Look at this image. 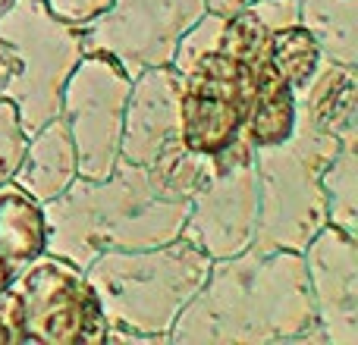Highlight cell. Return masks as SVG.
Masks as SVG:
<instances>
[{
    "mask_svg": "<svg viewBox=\"0 0 358 345\" xmlns=\"http://www.w3.org/2000/svg\"><path fill=\"white\" fill-rule=\"evenodd\" d=\"M179 345H324L302 251H245L210 260L201 289L176 317Z\"/></svg>",
    "mask_w": 358,
    "mask_h": 345,
    "instance_id": "6da1fadb",
    "label": "cell"
},
{
    "mask_svg": "<svg viewBox=\"0 0 358 345\" xmlns=\"http://www.w3.org/2000/svg\"><path fill=\"white\" fill-rule=\"evenodd\" d=\"M185 210L189 204L167 201L151 189L145 167L117 161L104 179L76 176L44 204L48 254L85 270L104 251L151 248L182 235Z\"/></svg>",
    "mask_w": 358,
    "mask_h": 345,
    "instance_id": "7a4b0ae2",
    "label": "cell"
},
{
    "mask_svg": "<svg viewBox=\"0 0 358 345\" xmlns=\"http://www.w3.org/2000/svg\"><path fill=\"white\" fill-rule=\"evenodd\" d=\"M208 270V254L176 235L164 245L98 254L85 267V277L107 317V330H136L167 345L176 317L201 289Z\"/></svg>",
    "mask_w": 358,
    "mask_h": 345,
    "instance_id": "3957f363",
    "label": "cell"
},
{
    "mask_svg": "<svg viewBox=\"0 0 358 345\" xmlns=\"http://www.w3.org/2000/svg\"><path fill=\"white\" fill-rule=\"evenodd\" d=\"M340 148V138L324 135L296 113V129L286 142L255 148L258 170V223L255 251H302L327 223L324 167Z\"/></svg>",
    "mask_w": 358,
    "mask_h": 345,
    "instance_id": "277c9868",
    "label": "cell"
},
{
    "mask_svg": "<svg viewBox=\"0 0 358 345\" xmlns=\"http://www.w3.org/2000/svg\"><path fill=\"white\" fill-rule=\"evenodd\" d=\"M0 38L16 54L6 101L16 107L25 135L60 113V94L82 60L79 25L60 19L44 0H13L0 16Z\"/></svg>",
    "mask_w": 358,
    "mask_h": 345,
    "instance_id": "5b68a950",
    "label": "cell"
},
{
    "mask_svg": "<svg viewBox=\"0 0 358 345\" xmlns=\"http://www.w3.org/2000/svg\"><path fill=\"white\" fill-rule=\"evenodd\" d=\"M258 223V170L255 145L245 135L210 154L201 189L189 198L182 235L210 260L233 258L252 248Z\"/></svg>",
    "mask_w": 358,
    "mask_h": 345,
    "instance_id": "8992f818",
    "label": "cell"
},
{
    "mask_svg": "<svg viewBox=\"0 0 358 345\" xmlns=\"http://www.w3.org/2000/svg\"><path fill=\"white\" fill-rule=\"evenodd\" d=\"M25 311V336L41 345H104L107 317L85 270L57 254H38L13 277Z\"/></svg>",
    "mask_w": 358,
    "mask_h": 345,
    "instance_id": "52a82bcc",
    "label": "cell"
},
{
    "mask_svg": "<svg viewBox=\"0 0 358 345\" xmlns=\"http://www.w3.org/2000/svg\"><path fill=\"white\" fill-rule=\"evenodd\" d=\"M204 10V0H110L79 25L82 50L113 60L126 75L167 66L182 31Z\"/></svg>",
    "mask_w": 358,
    "mask_h": 345,
    "instance_id": "ba28073f",
    "label": "cell"
},
{
    "mask_svg": "<svg viewBox=\"0 0 358 345\" xmlns=\"http://www.w3.org/2000/svg\"><path fill=\"white\" fill-rule=\"evenodd\" d=\"M132 75L101 54H82L60 94V113L79 161V176L104 179L120 161L123 110Z\"/></svg>",
    "mask_w": 358,
    "mask_h": 345,
    "instance_id": "9c48e42d",
    "label": "cell"
},
{
    "mask_svg": "<svg viewBox=\"0 0 358 345\" xmlns=\"http://www.w3.org/2000/svg\"><path fill=\"white\" fill-rule=\"evenodd\" d=\"M255 75L248 63L210 50L192 69H185L179 113H182V142L201 154H217L242 135L248 104L255 94Z\"/></svg>",
    "mask_w": 358,
    "mask_h": 345,
    "instance_id": "30bf717a",
    "label": "cell"
},
{
    "mask_svg": "<svg viewBox=\"0 0 358 345\" xmlns=\"http://www.w3.org/2000/svg\"><path fill=\"white\" fill-rule=\"evenodd\" d=\"M302 258L324 345H358V239L324 223Z\"/></svg>",
    "mask_w": 358,
    "mask_h": 345,
    "instance_id": "8fae6325",
    "label": "cell"
},
{
    "mask_svg": "<svg viewBox=\"0 0 358 345\" xmlns=\"http://www.w3.org/2000/svg\"><path fill=\"white\" fill-rule=\"evenodd\" d=\"M179 94H182V79L170 63L132 75L123 110L120 161L148 167L167 145L182 138Z\"/></svg>",
    "mask_w": 358,
    "mask_h": 345,
    "instance_id": "7c38bea8",
    "label": "cell"
},
{
    "mask_svg": "<svg viewBox=\"0 0 358 345\" xmlns=\"http://www.w3.org/2000/svg\"><path fill=\"white\" fill-rule=\"evenodd\" d=\"M296 113L317 132L334 138L358 135V75L355 66L321 60L308 82L296 91Z\"/></svg>",
    "mask_w": 358,
    "mask_h": 345,
    "instance_id": "4fadbf2b",
    "label": "cell"
},
{
    "mask_svg": "<svg viewBox=\"0 0 358 345\" xmlns=\"http://www.w3.org/2000/svg\"><path fill=\"white\" fill-rule=\"evenodd\" d=\"M76 176H79V161H76L73 138L63 117H54L25 138V151L13 172V182L22 185L41 204H48L60 191H66Z\"/></svg>",
    "mask_w": 358,
    "mask_h": 345,
    "instance_id": "5bb4252c",
    "label": "cell"
},
{
    "mask_svg": "<svg viewBox=\"0 0 358 345\" xmlns=\"http://www.w3.org/2000/svg\"><path fill=\"white\" fill-rule=\"evenodd\" d=\"M44 251H48L44 204L10 179L0 185V254L19 273Z\"/></svg>",
    "mask_w": 358,
    "mask_h": 345,
    "instance_id": "9a60e30c",
    "label": "cell"
},
{
    "mask_svg": "<svg viewBox=\"0 0 358 345\" xmlns=\"http://www.w3.org/2000/svg\"><path fill=\"white\" fill-rule=\"evenodd\" d=\"M296 129V91L283 82V75L264 63L255 75V94L248 104V117L242 126V135L255 148L280 145Z\"/></svg>",
    "mask_w": 358,
    "mask_h": 345,
    "instance_id": "2e32d148",
    "label": "cell"
},
{
    "mask_svg": "<svg viewBox=\"0 0 358 345\" xmlns=\"http://www.w3.org/2000/svg\"><path fill=\"white\" fill-rule=\"evenodd\" d=\"M299 22L311 31L324 60L358 66V0H299Z\"/></svg>",
    "mask_w": 358,
    "mask_h": 345,
    "instance_id": "e0dca14e",
    "label": "cell"
},
{
    "mask_svg": "<svg viewBox=\"0 0 358 345\" xmlns=\"http://www.w3.org/2000/svg\"><path fill=\"white\" fill-rule=\"evenodd\" d=\"M327 198V223L358 239V135L340 142L321 176Z\"/></svg>",
    "mask_w": 358,
    "mask_h": 345,
    "instance_id": "ac0fdd59",
    "label": "cell"
},
{
    "mask_svg": "<svg viewBox=\"0 0 358 345\" xmlns=\"http://www.w3.org/2000/svg\"><path fill=\"white\" fill-rule=\"evenodd\" d=\"M208 170H210V154H201V151L189 148L182 138L167 145V148L145 167L151 189H155L157 195L167 198V201H182V204H189V198L201 189V182L208 179Z\"/></svg>",
    "mask_w": 358,
    "mask_h": 345,
    "instance_id": "d6986e66",
    "label": "cell"
},
{
    "mask_svg": "<svg viewBox=\"0 0 358 345\" xmlns=\"http://www.w3.org/2000/svg\"><path fill=\"white\" fill-rule=\"evenodd\" d=\"M324 54L317 47V41L311 38V31L305 29L302 22L283 25L271 35V44H267V63L283 75V82L299 91L305 82L315 75V69L321 66Z\"/></svg>",
    "mask_w": 358,
    "mask_h": 345,
    "instance_id": "ffe728a7",
    "label": "cell"
},
{
    "mask_svg": "<svg viewBox=\"0 0 358 345\" xmlns=\"http://www.w3.org/2000/svg\"><path fill=\"white\" fill-rule=\"evenodd\" d=\"M273 29L258 16L252 3L242 10L229 13L223 22V35H220V47L223 54L236 57V60L248 63L252 69H261L267 63V44H271Z\"/></svg>",
    "mask_w": 358,
    "mask_h": 345,
    "instance_id": "44dd1931",
    "label": "cell"
},
{
    "mask_svg": "<svg viewBox=\"0 0 358 345\" xmlns=\"http://www.w3.org/2000/svg\"><path fill=\"white\" fill-rule=\"evenodd\" d=\"M223 22H227V16H220V13H214V10H204L201 16H198L195 22H192L189 29L182 31V38H179V44H176V50H173V60H170V66H173L176 73L182 75L185 69L195 66V63L201 60L204 54H210V50L220 47Z\"/></svg>",
    "mask_w": 358,
    "mask_h": 345,
    "instance_id": "7402d4cb",
    "label": "cell"
},
{
    "mask_svg": "<svg viewBox=\"0 0 358 345\" xmlns=\"http://www.w3.org/2000/svg\"><path fill=\"white\" fill-rule=\"evenodd\" d=\"M25 129L10 101H0V185L10 182L25 151Z\"/></svg>",
    "mask_w": 358,
    "mask_h": 345,
    "instance_id": "603a6c76",
    "label": "cell"
},
{
    "mask_svg": "<svg viewBox=\"0 0 358 345\" xmlns=\"http://www.w3.org/2000/svg\"><path fill=\"white\" fill-rule=\"evenodd\" d=\"M25 311H22V298H19L16 286L0 289V345H25Z\"/></svg>",
    "mask_w": 358,
    "mask_h": 345,
    "instance_id": "cb8c5ba5",
    "label": "cell"
},
{
    "mask_svg": "<svg viewBox=\"0 0 358 345\" xmlns=\"http://www.w3.org/2000/svg\"><path fill=\"white\" fill-rule=\"evenodd\" d=\"M50 13H57L60 19L73 25H85L88 19H94L101 10H104L110 0H44Z\"/></svg>",
    "mask_w": 358,
    "mask_h": 345,
    "instance_id": "d4e9b609",
    "label": "cell"
},
{
    "mask_svg": "<svg viewBox=\"0 0 358 345\" xmlns=\"http://www.w3.org/2000/svg\"><path fill=\"white\" fill-rule=\"evenodd\" d=\"M13 75H16V54H13V47L0 38V101H6V88H10Z\"/></svg>",
    "mask_w": 358,
    "mask_h": 345,
    "instance_id": "484cf974",
    "label": "cell"
},
{
    "mask_svg": "<svg viewBox=\"0 0 358 345\" xmlns=\"http://www.w3.org/2000/svg\"><path fill=\"white\" fill-rule=\"evenodd\" d=\"M252 0H204V6L214 13H220V16H229V13L242 10V6H248Z\"/></svg>",
    "mask_w": 358,
    "mask_h": 345,
    "instance_id": "4316f807",
    "label": "cell"
},
{
    "mask_svg": "<svg viewBox=\"0 0 358 345\" xmlns=\"http://www.w3.org/2000/svg\"><path fill=\"white\" fill-rule=\"evenodd\" d=\"M13 277H16V270L10 267V260L0 254V289H6V286L13 283Z\"/></svg>",
    "mask_w": 358,
    "mask_h": 345,
    "instance_id": "83f0119b",
    "label": "cell"
},
{
    "mask_svg": "<svg viewBox=\"0 0 358 345\" xmlns=\"http://www.w3.org/2000/svg\"><path fill=\"white\" fill-rule=\"evenodd\" d=\"M10 3H13V0H0V16L6 13V6H10Z\"/></svg>",
    "mask_w": 358,
    "mask_h": 345,
    "instance_id": "f1b7e54d",
    "label": "cell"
}]
</instances>
